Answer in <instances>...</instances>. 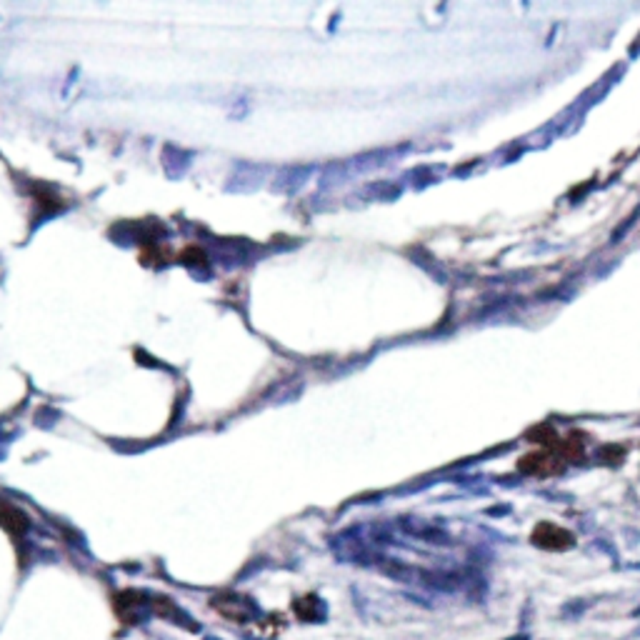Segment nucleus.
Returning <instances> with one entry per match:
<instances>
[{"mask_svg":"<svg viewBox=\"0 0 640 640\" xmlns=\"http://www.w3.org/2000/svg\"><path fill=\"white\" fill-rule=\"evenodd\" d=\"M533 538H535V543L545 545V548H566V545H571V535H568L566 530L553 528V525H543V528H538Z\"/></svg>","mask_w":640,"mask_h":640,"instance_id":"obj_2","label":"nucleus"},{"mask_svg":"<svg viewBox=\"0 0 640 640\" xmlns=\"http://www.w3.org/2000/svg\"><path fill=\"white\" fill-rule=\"evenodd\" d=\"M520 468L525 473H535V476H548V473H558L561 471V463L548 453H533V455H525L523 461H520Z\"/></svg>","mask_w":640,"mask_h":640,"instance_id":"obj_1","label":"nucleus"}]
</instances>
